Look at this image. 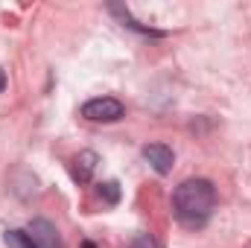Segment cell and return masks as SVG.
Returning <instances> with one entry per match:
<instances>
[{
	"mask_svg": "<svg viewBox=\"0 0 251 248\" xmlns=\"http://www.w3.org/2000/svg\"><path fill=\"white\" fill-rule=\"evenodd\" d=\"M216 207V190L207 178L181 181L173 193V213L184 228H204Z\"/></svg>",
	"mask_w": 251,
	"mask_h": 248,
	"instance_id": "6da1fadb",
	"label": "cell"
},
{
	"mask_svg": "<svg viewBox=\"0 0 251 248\" xmlns=\"http://www.w3.org/2000/svg\"><path fill=\"white\" fill-rule=\"evenodd\" d=\"M126 114L123 102L114 99V97H97V99H88L82 105V117L91 120V123H117Z\"/></svg>",
	"mask_w": 251,
	"mask_h": 248,
	"instance_id": "7a4b0ae2",
	"label": "cell"
},
{
	"mask_svg": "<svg viewBox=\"0 0 251 248\" xmlns=\"http://www.w3.org/2000/svg\"><path fill=\"white\" fill-rule=\"evenodd\" d=\"M143 158H146V164H149L158 175H167V173L173 170V164H176L173 149L164 146V143H149V146H143Z\"/></svg>",
	"mask_w": 251,
	"mask_h": 248,
	"instance_id": "3957f363",
	"label": "cell"
},
{
	"mask_svg": "<svg viewBox=\"0 0 251 248\" xmlns=\"http://www.w3.org/2000/svg\"><path fill=\"white\" fill-rule=\"evenodd\" d=\"M26 234L32 237V243H35L38 248H62L59 231H56V225H53L50 219H32Z\"/></svg>",
	"mask_w": 251,
	"mask_h": 248,
	"instance_id": "277c9868",
	"label": "cell"
},
{
	"mask_svg": "<svg viewBox=\"0 0 251 248\" xmlns=\"http://www.w3.org/2000/svg\"><path fill=\"white\" fill-rule=\"evenodd\" d=\"M97 164H100L97 152H91V149L79 152V155L73 158V181H76V184H88V181L94 178V170H97Z\"/></svg>",
	"mask_w": 251,
	"mask_h": 248,
	"instance_id": "5b68a950",
	"label": "cell"
},
{
	"mask_svg": "<svg viewBox=\"0 0 251 248\" xmlns=\"http://www.w3.org/2000/svg\"><path fill=\"white\" fill-rule=\"evenodd\" d=\"M111 12H114V15H120V21H123L128 29H137V32H143V35H152V38H161V35H164L161 29H152V26H140V24H137V21L128 15V9H123V6H111Z\"/></svg>",
	"mask_w": 251,
	"mask_h": 248,
	"instance_id": "8992f818",
	"label": "cell"
},
{
	"mask_svg": "<svg viewBox=\"0 0 251 248\" xmlns=\"http://www.w3.org/2000/svg\"><path fill=\"white\" fill-rule=\"evenodd\" d=\"M3 243L9 248H38L32 243V237L26 234V231H18V228H12V231H6L3 234Z\"/></svg>",
	"mask_w": 251,
	"mask_h": 248,
	"instance_id": "52a82bcc",
	"label": "cell"
},
{
	"mask_svg": "<svg viewBox=\"0 0 251 248\" xmlns=\"http://www.w3.org/2000/svg\"><path fill=\"white\" fill-rule=\"evenodd\" d=\"M100 196H105V201H108V204H117V201H120V187H117V181L102 184V187H100Z\"/></svg>",
	"mask_w": 251,
	"mask_h": 248,
	"instance_id": "ba28073f",
	"label": "cell"
},
{
	"mask_svg": "<svg viewBox=\"0 0 251 248\" xmlns=\"http://www.w3.org/2000/svg\"><path fill=\"white\" fill-rule=\"evenodd\" d=\"M128 248H158V243H155L149 234H140V237H137V240H134Z\"/></svg>",
	"mask_w": 251,
	"mask_h": 248,
	"instance_id": "9c48e42d",
	"label": "cell"
},
{
	"mask_svg": "<svg viewBox=\"0 0 251 248\" xmlns=\"http://www.w3.org/2000/svg\"><path fill=\"white\" fill-rule=\"evenodd\" d=\"M3 88H6V73H3V67H0V94H3Z\"/></svg>",
	"mask_w": 251,
	"mask_h": 248,
	"instance_id": "30bf717a",
	"label": "cell"
},
{
	"mask_svg": "<svg viewBox=\"0 0 251 248\" xmlns=\"http://www.w3.org/2000/svg\"><path fill=\"white\" fill-rule=\"evenodd\" d=\"M82 248H97V246H94V243H91V240H88V243H82Z\"/></svg>",
	"mask_w": 251,
	"mask_h": 248,
	"instance_id": "8fae6325",
	"label": "cell"
}]
</instances>
